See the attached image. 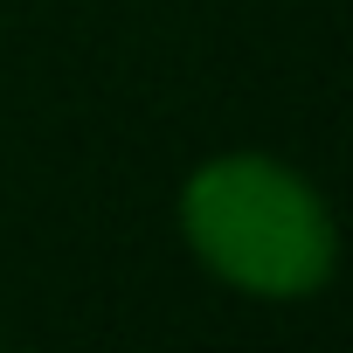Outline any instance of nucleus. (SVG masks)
<instances>
[{
    "label": "nucleus",
    "instance_id": "obj_1",
    "mask_svg": "<svg viewBox=\"0 0 353 353\" xmlns=\"http://www.w3.org/2000/svg\"><path fill=\"white\" fill-rule=\"evenodd\" d=\"M188 243L201 263L256 298H305L332 270V222L319 194L277 159H215L181 194Z\"/></svg>",
    "mask_w": 353,
    "mask_h": 353
}]
</instances>
